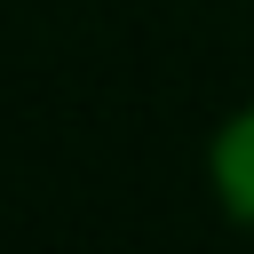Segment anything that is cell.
I'll use <instances>...</instances> for the list:
<instances>
[{
  "instance_id": "1",
  "label": "cell",
  "mask_w": 254,
  "mask_h": 254,
  "mask_svg": "<svg viewBox=\"0 0 254 254\" xmlns=\"http://www.w3.org/2000/svg\"><path fill=\"white\" fill-rule=\"evenodd\" d=\"M214 183H222L230 214H246V222H254V111L222 127V143H214Z\"/></svg>"
}]
</instances>
